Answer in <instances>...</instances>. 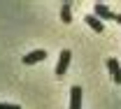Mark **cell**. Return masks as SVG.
Wrapping results in <instances>:
<instances>
[{
    "label": "cell",
    "mask_w": 121,
    "mask_h": 109,
    "mask_svg": "<svg viewBox=\"0 0 121 109\" xmlns=\"http://www.w3.org/2000/svg\"><path fill=\"white\" fill-rule=\"evenodd\" d=\"M93 14L98 16V19H100V21H103V19H105V21H112V19H114V21H117V14H112V9H109V7H107L105 2H98V5H95V7H93Z\"/></svg>",
    "instance_id": "1"
},
{
    "label": "cell",
    "mask_w": 121,
    "mask_h": 109,
    "mask_svg": "<svg viewBox=\"0 0 121 109\" xmlns=\"http://www.w3.org/2000/svg\"><path fill=\"white\" fill-rule=\"evenodd\" d=\"M68 65H70V51H68V49H63V51H60L58 63H56V77H63V74H65Z\"/></svg>",
    "instance_id": "2"
},
{
    "label": "cell",
    "mask_w": 121,
    "mask_h": 109,
    "mask_svg": "<svg viewBox=\"0 0 121 109\" xmlns=\"http://www.w3.org/2000/svg\"><path fill=\"white\" fill-rule=\"evenodd\" d=\"M44 58H47V51L44 49H37V51H30V53L23 56V65H35V63L44 61Z\"/></svg>",
    "instance_id": "3"
},
{
    "label": "cell",
    "mask_w": 121,
    "mask_h": 109,
    "mask_svg": "<svg viewBox=\"0 0 121 109\" xmlns=\"http://www.w3.org/2000/svg\"><path fill=\"white\" fill-rule=\"evenodd\" d=\"M107 70H109V74L114 79V84H121V65H119L117 58H109L107 61Z\"/></svg>",
    "instance_id": "4"
},
{
    "label": "cell",
    "mask_w": 121,
    "mask_h": 109,
    "mask_svg": "<svg viewBox=\"0 0 121 109\" xmlns=\"http://www.w3.org/2000/svg\"><path fill=\"white\" fill-rule=\"evenodd\" d=\"M70 109H82V88L79 86L70 88Z\"/></svg>",
    "instance_id": "5"
},
{
    "label": "cell",
    "mask_w": 121,
    "mask_h": 109,
    "mask_svg": "<svg viewBox=\"0 0 121 109\" xmlns=\"http://www.w3.org/2000/svg\"><path fill=\"white\" fill-rule=\"evenodd\" d=\"M84 21H86V23H89V26H91V28H93L95 32H103V30H105L103 21H100V19H98L95 14H89V16H84Z\"/></svg>",
    "instance_id": "6"
},
{
    "label": "cell",
    "mask_w": 121,
    "mask_h": 109,
    "mask_svg": "<svg viewBox=\"0 0 121 109\" xmlns=\"http://www.w3.org/2000/svg\"><path fill=\"white\" fill-rule=\"evenodd\" d=\"M60 21L63 23L72 21V7H70V2H63V7H60Z\"/></svg>",
    "instance_id": "7"
},
{
    "label": "cell",
    "mask_w": 121,
    "mask_h": 109,
    "mask_svg": "<svg viewBox=\"0 0 121 109\" xmlns=\"http://www.w3.org/2000/svg\"><path fill=\"white\" fill-rule=\"evenodd\" d=\"M0 109H21L19 105H9V102H0Z\"/></svg>",
    "instance_id": "8"
},
{
    "label": "cell",
    "mask_w": 121,
    "mask_h": 109,
    "mask_svg": "<svg viewBox=\"0 0 121 109\" xmlns=\"http://www.w3.org/2000/svg\"><path fill=\"white\" fill-rule=\"evenodd\" d=\"M117 21H119V23H121V14H117Z\"/></svg>",
    "instance_id": "9"
}]
</instances>
